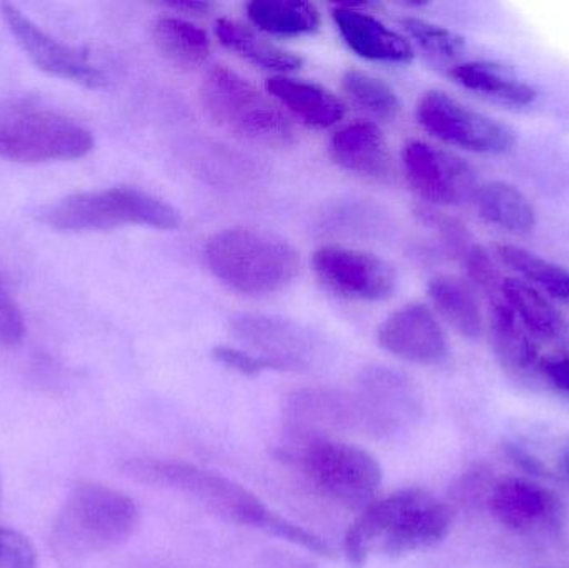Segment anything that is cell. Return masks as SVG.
I'll use <instances>...</instances> for the list:
<instances>
[{"label": "cell", "instance_id": "obj_1", "mask_svg": "<svg viewBox=\"0 0 569 568\" xmlns=\"http://www.w3.org/2000/svg\"><path fill=\"white\" fill-rule=\"evenodd\" d=\"M451 529V510L427 490L401 489L375 499L345 534L350 566L360 568L373 554L403 557L437 546Z\"/></svg>", "mask_w": 569, "mask_h": 568}, {"label": "cell", "instance_id": "obj_2", "mask_svg": "<svg viewBox=\"0 0 569 568\" xmlns=\"http://www.w3.org/2000/svg\"><path fill=\"white\" fill-rule=\"evenodd\" d=\"M206 260L220 282L252 297L287 289L300 270V256L293 246L252 227H230L210 237Z\"/></svg>", "mask_w": 569, "mask_h": 568}, {"label": "cell", "instance_id": "obj_3", "mask_svg": "<svg viewBox=\"0 0 569 568\" xmlns=\"http://www.w3.org/2000/svg\"><path fill=\"white\" fill-rule=\"evenodd\" d=\"M129 476L149 486L189 497L227 522L252 527L276 537L283 517L270 510L256 494L229 477L187 462L137 459L127 464Z\"/></svg>", "mask_w": 569, "mask_h": 568}, {"label": "cell", "instance_id": "obj_4", "mask_svg": "<svg viewBox=\"0 0 569 568\" xmlns=\"http://www.w3.org/2000/svg\"><path fill=\"white\" fill-rule=\"evenodd\" d=\"M137 526L139 509L132 497L103 484L80 482L57 516L52 542L62 556H86L126 542Z\"/></svg>", "mask_w": 569, "mask_h": 568}, {"label": "cell", "instance_id": "obj_5", "mask_svg": "<svg viewBox=\"0 0 569 568\" xmlns=\"http://www.w3.org/2000/svg\"><path fill=\"white\" fill-rule=\"evenodd\" d=\"M40 220L62 232H106L126 226L159 230L180 227L179 212L169 202L136 187H110L63 197L46 207Z\"/></svg>", "mask_w": 569, "mask_h": 568}, {"label": "cell", "instance_id": "obj_6", "mask_svg": "<svg viewBox=\"0 0 569 568\" xmlns=\"http://www.w3.org/2000/svg\"><path fill=\"white\" fill-rule=\"evenodd\" d=\"M200 102L220 129L239 139L269 147L293 142V127L282 110L230 67L216 66L207 72Z\"/></svg>", "mask_w": 569, "mask_h": 568}, {"label": "cell", "instance_id": "obj_7", "mask_svg": "<svg viewBox=\"0 0 569 568\" xmlns=\"http://www.w3.org/2000/svg\"><path fill=\"white\" fill-rule=\"evenodd\" d=\"M93 137L69 117L27 103H0V159L43 163L82 159Z\"/></svg>", "mask_w": 569, "mask_h": 568}, {"label": "cell", "instance_id": "obj_8", "mask_svg": "<svg viewBox=\"0 0 569 568\" xmlns=\"http://www.w3.org/2000/svg\"><path fill=\"white\" fill-rule=\"evenodd\" d=\"M300 464L315 489L360 512L377 499L383 482L377 457L341 440H323L307 447L301 450Z\"/></svg>", "mask_w": 569, "mask_h": 568}, {"label": "cell", "instance_id": "obj_9", "mask_svg": "<svg viewBox=\"0 0 569 568\" xmlns=\"http://www.w3.org/2000/svg\"><path fill=\"white\" fill-rule=\"evenodd\" d=\"M358 432L391 437L413 422L420 412L417 387L403 373L388 367H368L351 393Z\"/></svg>", "mask_w": 569, "mask_h": 568}, {"label": "cell", "instance_id": "obj_10", "mask_svg": "<svg viewBox=\"0 0 569 568\" xmlns=\"http://www.w3.org/2000/svg\"><path fill=\"white\" fill-rule=\"evenodd\" d=\"M418 120L431 136L478 153H505L515 146L510 127L477 112L443 90H430L418 103Z\"/></svg>", "mask_w": 569, "mask_h": 568}, {"label": "cell", "instance_id": "obj_11", "mask_svg": "<svg viewBox=\"0 0 569 568\" xmlns=\"http://www.w3.org/2000/svg\"><path fill=\"white\" fill-rule=\"evenodd\" d=\"M0 13L7 29L37 69L87 89H103L109 86V73L102 66L93 62L86 50L53 39L13 3H2Z\"/></svg>", "mask_w": 569, "mask_h": 568}, {"label": "cell", "instance_id": "obj_12", "mask_svg": "<svg viewBox=\"0 0 569 568\" xmlns=\"http://www.w3.org/2000/svg\"><path fill=\"white\" fill-rule=\"evenodd\" d=\"M313 269L325 287L347 299L380 302L393 296L397 286L390 263L363 250L321 247L315 252Z\"/></svg>", "mask_w": 569, "mask_h": 568}, {"label": "cell", "instance_id": "obj_13", "mask_svg": "<svg viewBox=\"0 0 569 568\" xmlns=\"http://www.w3.org/2000/svg\"><path fill=\"white\" fill-rule=\"evenodd\" d=\"M233 337L277 370H307L318 356V339L300 323L266 313H243L230 323Z\"/></svg>", "mask_w": 569, "mask_h": 568}, {"label": "cell", "instance_id": "obj_14", "mask_svg": "<svg viewBox=\"0 0 569 568\" xmlns=\"http://www.w3.org/2000/svg\"><path fill=\"white\" fill-rule=\"evenodd\" d=\"M284 430L301 450L323 440H337L345 432H358L351 393L331 389L295 390L283 409Z\"/></svg>", "mask_w": 569, "mask_h": 568}, {"label": "cell", "instance_id": "obj_15", "mask_svg": "<svg viewBox=\"0 0 569 568\" xmlns=\"http://www.w3.org/2000/svg\"><path fill=\"white\" fill-rule=\"evenodd\" d=\"M403 167L415 192L430 202L458 203L478 189L465 160L421 140L407 143Z\"/></svg>", "mask_w": 569, "mask_h": 568}, {"label": "cell", "instance_id": "obj_16", "mask_svg": "<svg viewBox=\"0 0 569 568\" xmlns=\"http://www.w3.org/2000/svg\"><path fill=\"white\" fill-rule=\"evenodd\" d=\"M378 343L391 356L420 366L443 362L450 350L443 327L421 303L391 313L378 330Z\"/></svg>", "mask_w": 569, "mask_h": 568}, {"label": "cell", "instance_id": "obj_17", "mask_svg": "<svg viewBox=\"0 0 569 568\" xmlns=\"http://www.w3.org/2000/svg\"><path fill=\"white\" fill-rule=\"evenodd\" d=\"M491 516L508 529L533 532L557 516V497L538 482L523 477H505L491 487Z\"/></svg>", "mask_w": 569, "mask_h": 568}, {"label": "cell", "instance_id": "obj_18", "mask_svg": "<svg viewBox=\"0 0 569 568\" xmlns=\"http://www.w3.org/2000/svg\"><path fill=\"white\" fill-rule=\"evenodd\" d=\"M341 39L357 56L375 62L410 63L413 47L395 30L355 6H338L331 10Z\"/></svg>", "mask_w": 569, "mask_h": 568}, {"label": "cell", "instance_id": "obj_19", "mask_svg": "<svg viewBox=\"0 0 569 568\" xmlns=\"http://www.w3.org/2000/svg\"><path fill=\"white\" fill-rule=\"evenodd\" d=\"M330 156L341 169L367 179L388 182L393 177V159L387 137L375 122L358 120L335 132Z\"/></svg>", "mask_w": 569, "mask_h": 568}, {"label": "cell", "instance_id": "obj_20", "mask_svg": "<svg viewBox=\"0 0 569 568\" xmlns=\"http://www.w3.org/2000/svg\"><path fill=\"white\" fill-rule=\"evenodd\" d=\"M267 90L291 116L311 129H330L347 113L345 103L320 83L273 76L267 80Z\"/></svg>", "mask_w": 569, "mask_h": 568}, {"label": "cell", "instance_id": "obj_21", "mask_svg": "<svg viewBox=\"0 0 569 568\" xmlns=\"http://www.w3.org/2000/svg\"><path fill=\"white\" fill-rule=\"evenodd\" d=\"M216 33L223 47L232 50L247 62L272 70V72H279V76L293 72L303 63V59L297 53L277 46L272 40L266 39L256 30L236 22V20H217Z\"/></svg>", "mask_w": 569, "mask_h": 568}, {"label": "cell", "instance_id": "obj_22", "mask_svg": "<svg viewBox=\"0 0 569 568\" xmlns=\"http://www.w3.org/2000/svg\"><path fill=\"white\" fill-rule=\"evenodd\" d=\"M478 212L487 222L511 233H528L537 226L531 200L518 187L507 182H488L475 190Z\"/></svg>", "mask_w": 569, "mask_h": 568}, {"label": "cell", "instance_id": "obj_23", "mask_svg": "<svg viewBox=\"0 0 569 568\" xmlns=\"http://www.w3.org/2000/svg\"><path fill=\"white\" fill-rule=\"evenodd\" d=\"M461 86L483 96L495 97L515 106H527L537 99L533 87L520 79L510 67L491 60L465 62L451 70Z\"/></svg>", "mask_w": 569, "mask_h": 568}, {"label": "cell", "instance_id": "obj_24", "mask_svg": "<svg viewBox=\"0 0 569 568\" xmlns=\"http://www.w3.org/2000/svg\"><path fill=\"white\" fill-rule=\"evenodd\" d=\"M157 49L179 67H199L212 52L209 33L202 27L176 16H162L152 29Z\"/></svg>", "mask_w": 569, "mask_h": 568}, {"label": "cell", "instance_id": "obj_25", "mask_svg": "<svg viewBox=\"0 0 569 568\" xmlns=\"http://www.w3.org/2000/svg\"><path fill=\"white\" fill-rule=\"evenodd\" d=\"M431 300L445 320L467 339H478L483 332V316L473 290L455 277H437L428 287Z\"/></svg>", "mask_w": 569, "mask_h": 568}, {"label": "cell", "instance_id": "obj_26", "mask_svg": "<svg viewBox=\"0 0 569 568\" xmlns=\"http://www.w3.org/2000/svg\"><path fill=\"white\" fill-rule=\"evenodd\" d=\"M505 302L535 337L553 339L563 330L565 319L560 310L527 280L505 279L500 283Z\"/></svg>", "mask_w": 569, "mask_h": 568}, {"label": "cell", "instance_id": "obj_27", "mask_svg": "<svg viewBox=\"0 0 569 568\" xmlns=\"http://www.w3.org/2000/svg\"><path fill=\"white\" fill-rule=\"evenodd\" d=\"M247 16L262 32L277 37H301L320 27V12L310 2L256 0L247 6Z\"/></svg>", "mask_w": 569, "mask_h": 568}, {"label": "cell", "instance_id": "obj_28", "mask_svg": "<svg viewBox=\"0 0 569 568\" xmlns=\"http://www.w3.org/2000/svg\"><path fill=\"white\" fill-rule=\"evenodd\" d=\"M491 339L498 357L511 369H528L538 360L535 336L507 302H495L490 313Z\"/></svg>", "mask_w": 569, "mask_h": 568}, {"label": "cell", "instance_id": "obj_29", "mask_svg": "<svg viewBox=\"0 0 569 568\" xmlns=\"http://www.w3.org/2000/svg\"><path fill=\"white\" fill-rule=\"evenodd\" d=\"M440 229L448 249L463 263L468 276L487 292L498 289V270L487 250L468 232L467 227L448 217H431Z\"/></svg>", "mask_w": 569, "mask_h": 568}, {"label": "cell", "instance_id": "obj_30", "mask_svg": "<svg viewBox=\"0 0 569 568\" xmlns=\"http://www.w3.org/2000/svg\"><path fill=\"white\" fill-rule=\"evenodd\" d=\"M497 256L501 262L507 263L515 272L523 276L531 286L543 289L548 296L569 303V272L557 263L523 249V247L503 246L497 247Z\"/></svg>", "mask_w": 569, "mask_h": 568}, {"label": "cell", "instance_id": "obj_31", "mask_svg": "<svg viewBox=\"0 0 569 568\" xmlns=\"http://www.w3.org/2000/svg\"><path fill=\"white\" fill-rule=\"evenodd\" d=\"M341 83L350 99L375 119L391 122L400 116L401 102L397 92L380 77L363 70L348 69Z\"/></svg>", "mask_w": 569, "mask_h": 568}, {"label": "cell", "instance_id": "obj_32", "mask_svg": "<svg viewBox=\"0 0 569 568\" xmlns=\"http://www.w3.org/2000/svg\"><path fill=\"white\" fill-rule=\"evenodd\" d=\"M401 26L411 39L417 40L421 49L440 59H455L461 56L467 47L463 37L458 36L453 30L418 17H405L401 19Z\"/></svg>", "mask_w": 569, "mask_h": 568}, {"label": "cell", "instance_id": "obj_33", "mask_svg": "<svg viewBox=\"0 0 569 568\" xmlns=\"http://www.w3.org/2000/svg\"><path fill=\"white\" fill-rule=\"evenodd\" d=\"M0 568H37V554L30 540L6 527H0Z\"/></svg>", "mask_w": 569, "mask_h": 568}, {"label": "cell", "instance_id": "obj_34", "mask_svg": "<svg viewBox=\"0 0 569 568\" xmlns=\"http://www.w3.org/2000/svg\"><path fill=\"white\" fill-rule=\"evenodd\" d=\"M212 359L216 362L222 363L227 369L246 377H257L262 372H267V370H277L276 366L269 362V360L256 356L250 350L237 349V347H213Z\"/></svg>", "mask_w": 569, "mask_h": 568}, {"label": "cell", "instance_id": "obj_35", "mask_svg": "<svg viewBox=\"0 0 569 568\" xmlns=\"http://www.w3.org/2000/svg\"><path fill=\"white\" fill-rule=\"evenodd\" d=\"M26 336V323L13 297L10 296L0 273V343L6 347L19 346Z\"/></svg>", "mask_w": 569, "mask_h": 568}, {"label": "cell", "instance_id": "obj_36", "mask_svg": "<svg viewBox=\"0 0 569 568\" xmlns=\"http://www.w3.org/2000/svg\"><path fill=\"white\" fill-rule=\"evenodd\" d=\"M545 377L561 392L569 393V359H551L541 363Z\"/></svg>", "mask_w": 569, "mask_h": 568}, {"label": "cell", "instance_id": "obj_37", "mask_svg": "<svg viewBox=\"0 0 569 568\" xmlns=\"http://www.w3.org/2000/svg\"><path fill=\"white\" fill-rule=\"evenodd\" d=\"M266 568H315L311 564L305 560L297 559V557L283 556V554H272L267 557Z\"/></svg>", "mask_w": 569, "mask_h": 568}, {"label": "cell", "instance_id": "obj_38", "mask_svg": "<svg viewBox=\"0 0 569 568\" xmlns=\"http://www.w3.org/2000/svg\"><path fill=\"white\" fill-rule=\"evenodd\" d=\"M170 6L176 10H186L189 13H207L210 9H212V3L210 2H172Z\"/></svg>", "mask_w": 569, "mask_h": 568}, {"label": "cell", "instance_id": "obj_39", "mask_svg": "<svg viewBox=\"0 0 569 568\" xmlns=\"http://www.w3.org/2000/svg\"><path fill=\"white\" fill-rule=\"evenodd\" d=\"M560 472L561 476L568 477L569 479V444L565 447L563 454H561Z\"/></svg>", "mask_w": 569, "mask_h": 568}, {"label": "cell", "instance_id": "obj_40", "mask_svg": "<svg viewBox=\"0 0 569 568\" xmlns=\"http://www.w3.org/2000/svg\"><path fill=\"white\" fill-rule=\"evenodd\" d=\"M2 499H3V487H2V480H0V506H2Z\"/></svg>", "mask_w": 569, "mask_h": 568}]
</instances>
